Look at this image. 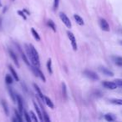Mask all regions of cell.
<instances>
[{"instance_id":"obj_1","label":"cell","mask_w":122,"mask_h":122,"mask_svg":"<svg viewBox=\"0 0 122 122\" xmlns=\"http://www.w3.org/2000/svg\"><path fill=\"white\" fill-rule=\"evenodd\" d=\"M25 49H26V54H27V57L29 58V59L30 60V62L32 63V65H35V66H38L37 62H36V60L34 59V56H33L32 51H31L30 45H28V44H25Z\"/></svg>"},{"instance_id":"obj_2","label":"cell","mask_w":122,"mask_h":122,"mask_svg":"<svg viewBox=\"0 0 122 122\" xmlns=\"http://www.w3.org/2000/svg\"><path fill=\"white\" fill-rule=\"evenodd\" d=\"M31 70H32V71L34 72V74L36 75V76L38 77V78L41 79V80H42L44 82L46 81L45 77H44V74H43V72L41 71V70H39V69L38 68L37 66H35V65H33V66L31 67Z\"/></svg>"},{"instance_id":"obj_3","label":"cell","mask_w":122,"mask_h":122,"mask_svg":"<svg viewBox=\"0 0 122 122\" xmlns=\"http://www.w3.org/2000/svg\"><path fill=\"white\" fill-rule=\"evenodd\" d=\"M59 18H60L62 22L64 23V24H65L68 29H71V22H70V19L67 17L66 14H65L62 12L59 13Z\"/></svg>"},{"instance_id":"obj_4","label":"cell","mask_w":122,"mask_h":122,"mask_svg":"<svg viewBox=\"0 0 122 122\" xmlns=\"http://www.w3.org/2000/svg\"><path fill=\"white\" fill-rule=\"evenodd\" d=\"M84 75L92 80H99L98 75H97L95 72L91 71V70H85V71H84Z\"/></svg>"},{"instance_id":"obj_5","label":"cell","mask_w":122,"mask_h":122,"mask_svg":"<svg viewBox=\"0 0 122 122\" xmlns=\"http://www.w3.org/2000/svg\"><path fill=\"white\" fill-rule=\"evenodd\" d=\"M67 35H68L70 40L71 41V45H72L73 49L75 51H76L77 50V43H76V39H75V35H74L71 32H70V31H68V32H67Z\"/></svg>"},{"instance_id":"obj_6","label":"cell","mask_w":122,"mask_h":122,"mask_svg":"<svg viewBox=\"0 0 122 122\" xmlns=\"http://www.w3.org/2000/svg\"><path fill=\"white\" fill-rule=\"evenodd\" d=\"M100 28L102 29V30L104 31H110V25H109L108 22H107L105 19H101L100 20Z\"/></svg>"},{"instance_id":"obj_7","label":"cell","mask_w":122,"mask_h":122,"mask_svg":"<svg viewBox=\"0 0 122 122\" xmlns=\"http://www.w3.org/2000/svg\"><path fill=\"white\" fill-rule=\"evenodd\" d=\"M103 86L105 87L106 89L109 90H115L117 88V85L115 82H110V81H104L103 83Z\"/></svg>"},{"instance_id":"obj_8","label":"cell","mask_w":122,"mask_h":122,"mask_svg":"<svg viewBox=\"0 0 122 122\" xmlns=\"http://www.w3.org/2000/svg\"><path fill=\"white\" fill-rule=\"evenodd\" d=\"M30 45V48H31V51H32V54H33V56H34V59L36 60V62H37L38 64V66L39 65V54H38L37 50L35 49V48H34V46H33L32 44H29Z\"/></svg>"},{"instance_id":"obj_9","label":"cell","mask_w":122,"mask_h":122,"mask_svg":"<svg viewBox=\"0 0 122 122\" xmlns=\"http://www.w3.org/2000/svg\"><path fill=\"white\" fill-rule=\"evenodd\" d=\"M17 97V100H18V107H19V111L20 114H22L24 112V103H23V100L19 95H16Z\"/></svg>"},{"instance_id":"obj_10","label":"cell","mask_w":122,"mask_h":122,"mask_svg":"<svg viewBox=\"0 0 122 122\" xmlns=\"http://www.w3.org/2000/svg\"><path fill=\"white\" fill-rule=\"evenodd\" d=\"M99 70H100V71H101L102 73L104 74V75H107V76H113V75H114L113 72H111L110 70H108V69L105 68V67L100 66V68H99Z\"/></svg>"},{"instance_id":"obj_11","label":"cell","mask_w":122,"mask_h":122,"mask_svg":"<svg viewBox=\"0 0 122 122\" xmlns=\"http://www.w3.org/2000/svg\"><path fill=\"white\" fill-rule=\"evenodd\" d=\"M9 55H10V57L12 58V59L14 60V64L16 65V66H17V67H19V60H18V57H17V55L15 54V53H14V51L11 50V49H9Z\"/></svg>"},{"instance_id":"obj_12","label":"cell","mask_w":122,"mask_h":122,"mask_svg":"<svg viewBox=\"0 0 122 122\" xmlns=\"http://www.w3.org/2000/svg\"><path fill=\"white\" fill-rule=\"evenodd\" d=\"M17 47H18V49H19V51L20 52V54H21V57H22V59H24V63L26 64V65H30V63H29V58L28 57H26V55L24 54V53L22 51V49H21V48L19 47V45L17 44Z\"/></svg>"},{"instance_id":"obj_13","label":"cell","mask_w":122,"mask_h":122,"mask_svg":"<svg viewBox=\"0 0 122 122\" xmlns=\"http://www.w3.org/2000/svg\"><path fill=\"white\" fill-rule=\"evenodd\" d=\"M34 109H35L36 112H37V114H38V116L39 117V120H40L41 121H43L44 120H43V115H42V112H41L40 109H39V107L38 106L36 103H34Z\"/></svg>"},{"instance_id":"obj_14","label":"cell","mask_w":122,"mask_h":122,"mask_svg":"<svg viewBox=\"0 0 122 122\" xmlns=\"http://www.w3.org/2000/svg\"><path fill=\"white\" fill-rule=\"evenodd\" d=\"M44 101H45L46 105H47L49 107V108H51V109H54V103H53L52 100H51L49 98V97L44 96Z\"/></svg>"},{"instance_id":"obj_15","label":"cell","mask_w":122,"mask_h":122,"mask_svg":"<svg viewBox=\"0 0 122 122\" xmlns=\"http://www.w3.org/2000/svg\"><path fill=\"white\" fill-rule=\"evenodd\" d=\"M74 17H75V21H76V23L78 24H80V25H84V24H85L83 19H82L80 15H78V14H75V15H74Z\"/></svg>"},{"instance_id":"obj_16","label":"cell","mask_w":122,"mask_h":122,"mask_svg":"<svg viewBox=\"0 0 122 122\" xmlns=\"http://www.w3.org/2000/svg\"><path fill=\"white\" fill-rule=\"evenodd\" d=\"M9 70H10V72H11V74L13 75V77L14 78V80H16V81H19V76H18V75H17V73H16V71L14 70V69L13 68L11 65H9Z\"/></svg>"},{"instance_id":"obj_17","label":"cell","mask_w":122,"mask_h":122,"mask_svg":"<svg viewBox=\"0 0 122 122\" xmlns=\"http://www.w3.org/2000/svg\"><path fill=\"white\" fill-rule=\"evenodd\" d=\"M34 88H35V90L37 91V94H38V95L39 96V98H40L41 100H44V95H43L42 91L40 90V89H39V87L37 85H35V84L34 85Z\"/></svg>"},{"instance_id":"obj_18","label":"cell","mask_w":122,"mask_h":122,"mask_svg":"<svg viewBox=\"0 0 122 122\" xmlns=\"http://www.w3.org/2000/svg\"><path fill=\"white\" fill-rule=\"evenodd\" d=\"M114 61L116 65L118 66H122V57H119V56H116V57L113 58Z\"/></svg>"},{"instance_id":"obj_19","label":"cell","mask_w":122,"mask_h":122,"mask_svg":"<svg viewBox=\"0 0 122 122\" xmlns=\"http://www.w3.org/2000/svg\"><path fill=\"white\" fill-rule=\"evenodd\" d=\"M31 33H32L33 36H34V38L36 39V40H37V41L40 40V36H39V34H38V32L34 29V28H32V29H31Z\"/></svg>"},{"instance_id":"obj_20","label":"cell","mask_w":122,"mask_h":122,"mask_svg":"<svg viewBox=\"0 0 122 122\" xmlns=\"http://www.w3.org/2000/svg\"><path fill=\"white\" fill-rule=\"evenodd\" d=\"M2 105H3V108H4V110L5 112L6 115H9V108H8V105L4 100H2Z\"/></svg>"},{"instance_id":"obj_21","label":"cell","mask_w":122,"mask_h":122,"mask_svg":"<svg viewBox=\"0 0 122 122\" xmlns=\"http://www.w3.org/2000/svg\"><path fill=\"white\" fill-rule=\"evenodd\" d=\"M105 119L107 121H114L115 120V117H114L113 115H111V114H106L105 115Z\"/></svg>"},{"instance_id":"obj_22","label":"cell","mask_w":122,"mask_h":122,"mask_svg":"<svg viewBox=\"0 0 122 122\" xmlns=\"http://www.w3.org/2000/svg\"><path fill=\"white\" fill-rule=\"evenodd\" d=\"M47 25L49 26V27L50 28V29H52L54 31V32L56 31V26H55L54 23L53 22L52 20H49V21H48V22H47Z\"/></svg>"},{"instance_id":"obj_23","label":"cell","mask_w":122,"mask_h":122,"mask_svg":"<svg viewBox=\"0 0 122 122\" xmlns=\"http://www.w3.org/2000/svg\"><path fill=\"white\" fill-rule=\"evenodd\" d=\"M110 102L114 105H122V100H120V99H112L110 100Z\"/></svg>"},{"instance_id":"obj_24","label":"cell","mask_w":122,"mask_h":122,"mask_svg":"<svg viewBox=\"0 0 122 122\" xmlns=\"http://www.w3.org/2000/svg\"><path fill=\"white\" fill-rule=\"evenodd\" d=\"M13 77L11 76V75H6V77H5V82L8 84V85H11V84L13 83Z\"/></svg>"},{"instance_id":"obj_25","label":"cell","mask_w":122,"mask_h":122,"mask_svg":"<svg viewBox=\"0 0 122 122\" xmlns=\"http://www.w3.org/2000/svg\"><path fill=\"white\" fill-rule=\"evenodd\" d=\"M51 64H52V62H51V59H49V60H48V62H47V69H48V71H49V73L50 74V75L53 73V71H52V66H51Z\"/></svg>"},{"instance_id":"obj_26","label":"cell","mask_w":122,"mask_h":122,"mask_svg":"<svg viewBox=\"0 0 122 122\" xmlns=\"http://www.w3.org/2000/svg\"><path fill=\"white\" fill-rule=\"evenodd\" d=\"M41 109H42V110H43V116L44 117V120H45V121H47V122H49V121H50V120H49V116H48V114L44 111V108H43L42 105H41Z\"/></svg>"},{"instance_id":"obj_27","label":"cell","mask_w":122,"mask_h":122,"mask_svg":"<svg viewBox=\"0 0 122 122\" xmlns=\"http://www.w3.org/2000/svg\"><path fill=\"white\" fill-rule=\"evenodd\" d=\"M9 94H10V96H11V99L13 100V101L15 102V95H14V91L12 90V88H10V87H9Z\"/></svg>"},{"instance_id":"obj_28","label":"cell","mask_w":122,"mask_h":122,"mask_svg":"<svg viewBox=\"0 0 122 122\" xmlns=\"http://www.w3.org/2000/svg\"><path fill=\"white\" fill-rule=\"evenodd\" d=\"M62 90H63V95L65 97L67 96V90H66V85L65 83H62Z\"/></svg>"},{"instance_id":"obj_29","label":"cell","mask_w":122,"mask_h":122,"mask_svg":"<svg viewBox=\"0 0 122 122\" xmlns=\"http://www.w3.org/2000/svg\"><path fill=\"white\" fill-rule=\"evenodd\" d=\"M114 82L116 84L117 86L122 87V80H121V79H116V80H115V81H114Z\"/></svg>"},{"instance_id":"obj_30","label":"cell","mask_w":122,"mask_h":122,"mask_svg":"<svg viewBox=\"0 0 122 122\" xmlns=\"http://www.w3.org/2000/svg\"><path fill=\"white\" fill-rule=\"evenodd\" d=\"M29 115H30L31 120H33L34 121H35V122H37V121H38V119L36 118V116H35V115H34V112H33V111H30V112H29Z\"/></svg>"},{"instance_id":"obj_31","label":"cell","mask_w":122,"mask_h":122,"mask_svg":"<svg viewBox=\"0 0 122 122\" xmlns=\"http://www.w3.org/2000/svg\"><path fill=\"white\" fill-rule=\"evenodd\" d=\"M24 118H25V120H27L28 122H30L31 120H32L30 118V115H29V114H28L26 111H24Z\"/></svg>"},{"instance_id":"obj_32","label":"cell","mask_w":122,"mask_h":122,"mask_svg":"<svg viewBox=\"0 0 122 122\" xmlns=\"http://www.w3.org/2000/svg\"><path fill=\"white\" fill-rule=\"evenodd\" d=\"M15 116H16V118H17V120H19V122H22L23 121V120H22V118H21V115H20V113L19 114V112L17 111V110H15Z\"/></svg>"},{"instance_id":"obj_33","label":"cell","mask_w":122,"mask_h":122,"mask_svg":"<svg viewBox=\"0 0 122 122\" xmlns=\"http://www.w3.org/2000/svg\"><path fill=\"white\" fill-rule=\"evenodd\" d=\"M18 14H19V16H21V17L23 18V19H24V20H26V19H27V17H26V15L25 14H24V11H18Z\"/></svg>"},{"instance_id":"obj_34","label":"cell","mask_w":122,"mask_h":122,"mask_svg":"<svg viewBox=\"0 0 122 122\" xmlns=\"http://www.w3.org/2000/svg\"><path fill=\"white\" fill-rule=\"evenodd\" d=\"M59 0H54V10H57L58 7H59Z\"/></svg>"},{"instance_id":"obj_35","label":"cell","mask_w":122,"mask_h":122,"mask_svg":"<svg viewBox=\"0 0 122 122\" xmlns=\"http://www.w3.org/2000/svg\"><path fill=\"white\" fill-rule=\"evenodd\" d=\"M23 11H24V13H26V14H29V11H28V10H27V9H24V10H23Z\"/></svg>"},{"instance_id":"obj_36","label":"cell","mask_w":122,"mask_h":122,"mask_svg":"<svg viewBox=\"0 0 122 122\" xmlns=\"http://www.w3.org/2000/svg\"><path fill=\"white\" fill-rule=\"evenodd\" d=\"M1 26H2V18L0 17V29H1Z\"/></svg>"},{"instance_id":"obj_37","label":"cell","mask_w":122,"mask_h":122,"mask_svg":"<svg viewBox=\"0 0 122 122\" xmlns=\"http://www.w3.org/2000/svg\"><path fill=\"white\" fill-rule=\"evenodd\" d=\"M2 7V4H1V0H0V8Z\"/></svg>"},{"instance_id":"obj_38","label":"cell","mask_w":122,"mask_h":122,"mask_svg":"<svg viewBox=\"0 0 122 122\" xmlns=\"http://www.w3.org/2000/svg\"><path fill=\"white\" fill-rule=\"evenodd\" d=\"M120 44H122V41H120Z\"/></svg>"}]
</instances>
